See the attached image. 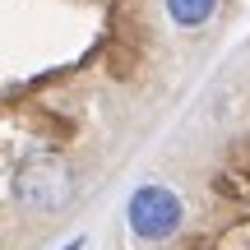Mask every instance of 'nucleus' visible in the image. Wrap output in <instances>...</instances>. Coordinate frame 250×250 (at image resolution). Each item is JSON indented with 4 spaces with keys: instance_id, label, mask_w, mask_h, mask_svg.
Segmentation results:
<instances>
[{
    "instance_id": "f03ea898",
    "label": "nucleus",
    "mask_w": 250,
    "mask_h": 250,
    "mask_svg": "<svg viewBox=\"0 0 250 250\" xmlns=\"http://www.w3.org/2000/svg\"><path fill=\"white\" fill-rule=\"evenodd\" d=\"M125 223H130V232L139 236V241L162 246V241H171V236L186 227V204H181V195L171 186L144 181V186L125 199Z\"/></svg>"
},
{
    "instance_id": "7ed1b4c3",
    "label": "nucleus",
    "mask_w": 250,
    "mask_h": 250,
    "mask_svg": "<svg viewBox=\"0 0 250 250\" xmlns=\"http://www.w3.org/2000/svg\"><path fill=\"white\" fill-rule=\"evenodd\" d=\"M162 9H167V19L176 28L195 33V28H204L208 19L218 14V0H162Z\"/></svg>"
},
{
    "instance_id": "20e7f679",
    "label": "nucleus",
    "mask_w": 250,
    "mask_h": 250,
    "mask_svg": "<svg viewBox=\"0 0 250 250\" xmlns=\"http://www.w3.org/2000/svg\"><path fill=\"white\" fill-rule=\"evenodd\" d=\"M83 246H88V236H74V241H70V246H61V250H83Z\"/></svg>"
},
{
    "instance_id": "f257e3e1",
    "label": "nucleus",
    "mask_w": 250,
    "mask_h": 250,
    "mask_svg": "<svg viewBox=\"0 0 250 250\" xmlns=\"http://www.w3.org/2000/svg\"><path fill=\"white\" fill-rule=\"evenodd\" d=\"M9 195H14L19 208L28 213H56V208L70 204L74 195V171L65 158L56 153H28V158L14 162L9 171Z\"/></svg>"
}]
</instances>
